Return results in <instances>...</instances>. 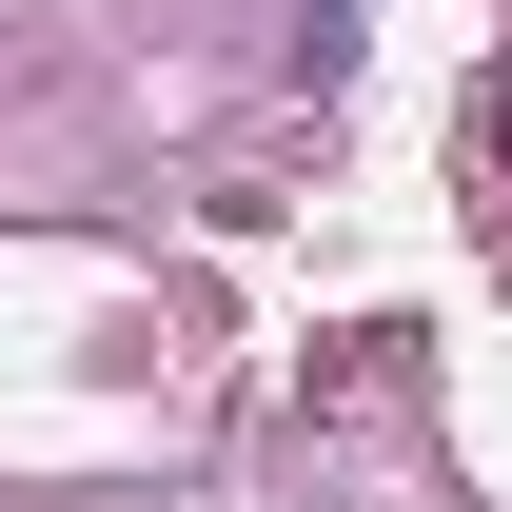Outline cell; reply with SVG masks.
Instances as JSON below:
<instances>
[{"label":"cell","instance_id":"1","mask_svg":"<svg viewBox=\"0 0 512 512\" xmlns=\"http://www.w3.org/2000/svg\"><path fill=\"white\" fill-rule=\"evenodd\" d=\"M493 119H512V99H493Z\"/></svg>","mask_w":512,"mask_h":512}]
</instances>
